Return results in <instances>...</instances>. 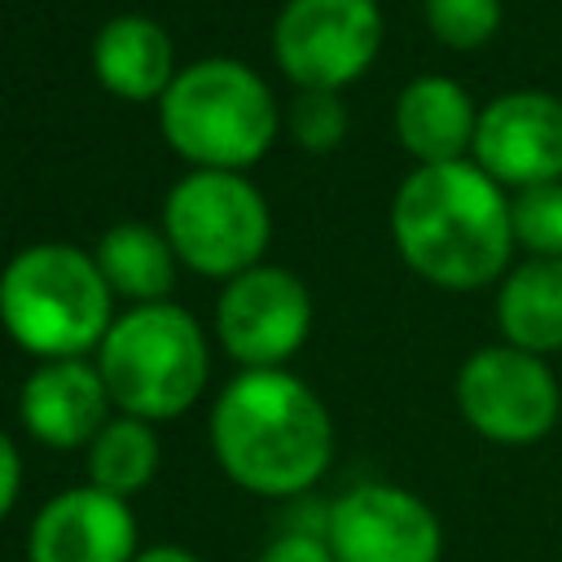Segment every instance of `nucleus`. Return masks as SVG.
<instances>
[{
    "mask_svg": "<svg viewBox=\"0 0 562 562\" xmlns=\"http://www.w3.org/2000/svg\"><path fill=\"white\" fill-rule=\"evenodd\" d=\"M101 382L110 400L140 422L184 413L206 382V342L189 312L149 303L110 325L101 338Z\"/></svg>",
    "mask_w": 562,
    "mask_h": 562,
    "instance_id": "20e7f679",
    "label": "nucleus"
},
{
    "mask_svg": "<svg viewBox=\"0 0 562 562\" xmlns=\"http://www.w3.org/2000/svg\"><path fill=\"white\" fill-rule=\"evenodd\" d=\"M325 540L334 562H439L443 527L435 509L395 487V483H360L329 505Z\"/></svg>",
    "mask_w": 562,
    "mask_h": 562,
    "instance_id": "1a4fd4ad",
    "label": "nucleus"
},
{
    "mask_svg": "<svg viewBox=\"0 0 562 562\" xmlns=\"http://www.w3.org/2000/svg\"><path fill=\"white\" fill-rule=\"evenodd\" d=\"M167 237L189 268L241 277L268 241V211L241 176L198 171L184 176L167 198Z\"/></svg>",
    "mask_w": 562,
    "mask_h": 562,
    "instance_id": "423d86ee",
    "label": "nucleus"
},
{
    "mask_svg": "<svg viewBox=\"0 0 562 562\" xmlns=\"http://www.w3.org/2000/svg\"><path fill=\"white\" fill-rule=\"evenodd\" d=\"M426 18L448 48H479L501 26V4L496 0H426Z\"/></svg>",
    "mask_w": 562,
    "mask_h": 562,
    "instance_id": "aec40b11",
    "label": "nucleus"
},
{
    "mask_svg": "<svg viewBox=\"0 0 562 562\" xmlns=\"http://www.w3.org/2000/svg\"><path fill=\"white\" fill-rule=\"evenodd\" d=\"M382 44L373 0H290L277 18V61L303 83L334 92L351 83Z\"/></svg>",
    "mask_w": 562,
    "mask_h": 562,
    "instance_id": "6e6552de",
    "label": "nucleus"
},
{
    "mask_svg": "<svg viewBox=\"0 0 562 562\" xmlns=\"http://www.w3.org/2000/svg\"><path fill=\"white\" fill-rule=\"evenodd\" d=\"M461 417L492 443H536L553 430L562 391L549 364L518 347H483L457 373Z\"/></svg>",
    "mask_w": 562,
    "mask_h": 562,
    "instance_id": "0eeeda50",
    "label": "nucleus"
},
{
    "mask_svg": "<svg viewBox=\"0 0 562 562\" xmlns=\"http://www.w3.org/2000/svg\"><path fill=\"white\" fill-rule=\"evenodd\" d=\"M132 562H198V558L180 544H154V549H140Z\"/></svg>",
    "mask_w": 562,
    "mask_h": 562,
    "instance_id": "b1692460",
    "label": "nucleus"
},
{
    "mask_svg": "<svg viewBox=\"0 0 562 562\" xmlns=\"http://www.w3.org/2000/svg\"><path fill=\"white\" fill-rule=\"evenodd\" d=\"M97 268L123 294L158 299V294L171 290V241H162L145 224H119L101 237Z\"/></svg>",
    "mask_w": 562,
    "mask_h": 562,
    "instance_id": "f3484780",
    "label": "nucleus"
},
{
    "mask_svg": "<svg viewBox=\"0 0 562 562\" xmlns=\"http://www.w3.org/2000/svg\"><path fill=\"white\" fill-rule=\"evenodd\" d=\"M514 237L540 255V259H562V184H536L522 189L518 202L509 206Z\"/></svg>",
    "mask_w": 562,
    "mask_h": 562,
    "instance_id": "6ab92c4d",
    "label": "nucleus"
},
{
    "mask_svg": "<svg viewBox=\"0 0 562 562\" xmlns=\"http://www.w3.org/2000/svg\"><path fill=\"white\" fill-rule=\"evenodd\" d=\"M136 553V518L127 501L92 483L57 492L35 514L26 540L31 562H132Z\"/></svg>",
    "mask_w": 562,
    "mask_h": 562,
    "instance_id": "f8f14e48",
    "label": "nucleus"
},
{
    "mask_svg": "<svg viewBox=\"0 0 562 562\" xmlns=\"http://www.w3.org/2000/svg\"><path fill=\"white\" fill-rule=\"evenodd\" d=\"M97 79L119 97H154L171 88V40L149 18H114L92 44Z\"/></svg>",
    "mask_w": 562,
    "mask_h": 562,
    "instance_id": "2eb2a0df",
    "label": "nucleus"
},
{
    "mask_svg": "<svg viewBox=\"0 0 562 562\" xmlns=\"http://www.w3.org/2000/svg\"><path fill=\"white\" fill-rule=\"evenodd\" d=\"M105 382L101 369L83 360H48L22 386V422L48 448H79L92 443L105 426Z\"/></svg>",
    "mask_w": 562,
    "mask_h": 562,
    "instance_id": "ddd939ff",
    "label": "nucleus"
},
{
    "mask_svg": "<svg viewBox=\"0 0 562 562\" xmlns=\"http://www.w3.org/2000/svg\"><path fill=\"white\" fill-rule=\"evenodd\" d=\"M162 132L176 154L202 162L206 171H224L255 162L268 149L277 105L259 75L215 57L171 79L162 92Z\"/></svg>",
    "mask_w": 562,
    "mask_h": 562,
    "instance_id": "39448f33",
    "label": "nucleus"
},
{
    "mask_svg": "<svg viewBox=\"0 0 562 562\" xmlns=\"http://www.w3.org/2000/svg\"><path fill=\"white\" fill-rule=\"evenodd\" d=\"M259 562H334V549L325 540V531H281L263 553Z\"/></svg>",
    "mask_w": 562,
    "mask_h": 562,
    "instance_id": "4be33fe9",
    "label": "nucleus"
},
{
    "mask_svg": "<svg viewBox=\"0 0 562 562\" xmlns=\"http://www.w3.org/2000/svg\"><path fill=\"white\" fill-rule=\"evenodd\" d=\"M400 255L443 290H474L501 277L509 259V206L501 184L474 162L413 171L391 206Z\"/></svg>",
    "mask_w": 562,
    "mask_h": 562,
    "instance_id": "f03ea898",
    "label": "nucleus"
},
{
    "mask_svg": "<svg viewBox=\"0 0 562 562\" xmlns=\"http://www.w3.org/2000/svg\"><path fill=\"white\" fill-rule=\"evenodd\" d=\"M395 127L408 154L422 158V167L439 162H461V149L474 145V105L452 79H417L400 92L395 105Z\"/></svg>",
    "mask_w": 562,
    "mask_h": 562,
    "instance_id": "4468645a",
    "label": "nucleus"
},
{
    "mask_svg": "<svg viewBox=\"0 0 562 562\" xmlns=\"http://www.w3.org/2000/svg\"><path fill=\"white\" fill-rule=\"evenodd\" d=\"M18 483H22V461H18L13 439L0 430V518L13 509V501H18Z\"/></svg>",
    "mask_w": 562,
    "mask_h": 562,
    "instance_id": "5701e85b",
    "label": "nucleus"
},
{
    "mask_svg": "<svg viewBox=\"0 0 562 562\" xmlns=\"http://www.w3.org/2000/svg\"><path fill=\"white\" fill-rule=\"evenodd\" d=\"M211 443L224 474L255 496L307 492L329 457L334 426L325 404L281 369H246L211 413Z\"/></svg>",
    "mask_w": 562,
    "mask_h": 562,
    "instance_id": "f257e3e1",
    "label": "nucleus"
},
{
    "mask_svg": "<svg viewBox=\"0 0 562 562\" xmlns=\"http://www.w3.org/2000/svg\"><path fill=\"white\" fill-rule=\"evenodd\" d=\"M290 127H294V136H299L303 149L325 154V149H334V145L342 140V132H347V110H342V101H338L334 92L307 88V92L294 101V110H290Z\"/></svg>",
    "mask_w": 562,
    "mask_h": 562,
    "instance_id": "412c9836",
    "label": "nucleus"
},
{
    "mask_svg": "<svg viewBox=\"0 0 562 562\" xmlns=\"http://www.w3.org/2000/svg\"><path fill=\"white\" fill-rule=\"evenodd\" d=\"M312 325L307 290L281 268H250L220 299V338L250 369H272L299 351Z\"/></svg>",
    "mask_w": 562,
    "mask_h": 562,
    "instance_id": "9d476101",
    "label": "nucleus"
},
{
    "mask_svg": "<svg viewBox=\"0 0 562 562\" xmlns=\"http://www.w3.org/2000/svg\"><path fill=\"white\" fill-rule=\"evenodd\" d=\"M0 321L26 351L79 360L110 334V281L70 246H31L0 277Z\"/></svg>",
    "mask_w": 562,
    "mask_h": 562,
    "instance_id": "7ed1b4c3",
    "label": "nucleus"
},
{
    "mask_svg": "<svg viewBox=\"0 0 562 562\" xmlns=\"http://www.w3.org/2000/svg\"><path fill=\"white\" fill-rule=\"evenodd\" d=\"M479 167L518 189L558 184L562 176V101L549 92L496 97L474 127Z\"/></svg>",
    "mask_w": 562,
    "mask_h": 562,
    "instance_id": "9b49d317",
    "label": "nucleus"
},
{
    "mask_svg": "<svg viewBox=\"0 0 562 562\" xmlns=\"http://www.w3.org/2000/svg\"><path fill=\"white\" fill-rule=\"evenodd\" d=\"M158 470V439L140 417H119L105 422L101 435L88 443V474L92 487L110 496H132L140 492Z\"/></svg>",
    "mask_w": 562,
    "mask_h": 562,
    "instance_id": "a211bd4d",
    "label": "nucleus"
},
{
    "mask_svg": "<svg viewBox=\"0 0 562 562\" xmlns=\"http://www.w3.org/2000/svg\"><path fill=\"white\" fill-rule=\"evenodd\" d=\"M496 321L509 347L518 351H558L562 347V259H531L509 272L496 299Z\"/></svg>",
    "mask_w": 562,
    "mask_h": 562,
    "instance_id": "dca6fc26",
    "label": "nucleus"
}]
</instances>
